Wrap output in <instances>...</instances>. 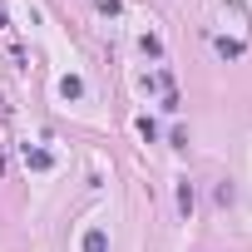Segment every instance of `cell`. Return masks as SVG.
Instances as JSON below:
<instances>
[{
	"instance_id": "6da1fadb",
	"label": "cell",
	"mask_w": 252,
	"mask_h": 252,
	"mask_svg": "<svg viewBox=\"0 0 252 252\" xmlns=\"http://www.w3.org/2000/svg\"><path fill=\"white\" fill-rule=\"evenodd\" d=\"M84 252H109V237L94 227V232H84Z\"/></svg>"
},
{
	"instance_id": "7a4b0ae2",
	"label": "cell",
	"mask_w": 252,
	"mask_h": 252,
	"mask_svg": "<svg viewBox=\"0 0 252 252\" xmlns=\"http://www.w3.org/2000/svg\"><path fill=\"white\" fill-rule=\"evenodd\" d=\"M79 89H84V84H79L74 74H69V79H60V94H64V99H79Z\"/></svg>"
},
{
	"instance_id": "3957f363",
	"label": "cell",
	"mask_w": 252,
	"mask_h": 252,
	"mask_svg": "<svg viewBox=\"0 0 252 252\" xmlns=\"http://www.w3.org/2000/svg\"><path fill=\"white\" fill-rule=\"evenodd\" d=\"M218 50H222L227 60H237V55H242V45H237V40H218Z\"/></svg>"
},
{
	"instance_id": "277c9868",
	"label": "cell",
	"mask_w": 252,
	"mask_h": 252,
	"mask_svg": "<svg viewBox=\"0 0 252 252\" xmlns=\"http://www.w3.org/2000/svg\"><path fill=\"white\" fill-rule=\"evenodd\" d=\"M25 163H30V168H50V154H40V149H35V154H25Z\"/></svg>"
}]
</instances>
